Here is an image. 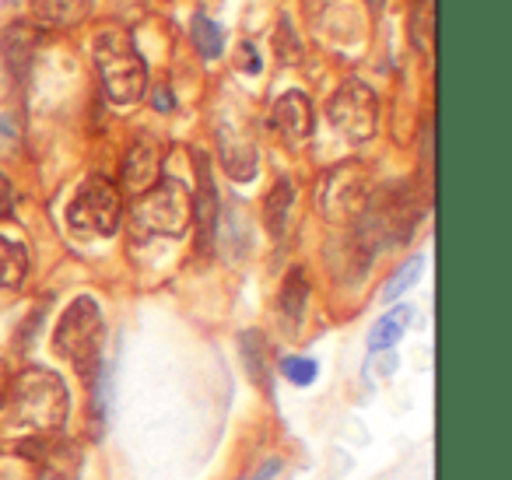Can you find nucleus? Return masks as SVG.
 <instances>
[{
  "instance_id": "nucleus-1",
  "label": "nucleus",
  "mask_w": 512,
  "mask_h": 480,
  "mask_svg": "<svg viewBox=\"0 0 512 480\" xmlns=\"http://www.w3.org/2000/svg\"><path fill=\"white\" fill-rule=\"evenodd\" d=\"M8 410V424L25 438H46L57 435L67 424L71 414V393L67 382L57 372L43 365L22 368L15 379L8 382L4 393V407Z\"/></svg>"
},
{
  "instance_id": "nucleus-2",
  "label": "nucleus",
  "mask_w": 512,
  "mask_h": 480,
  "mask_svg": "<svg viewBox=\"0 0 512 480\" xmlns=\"http://www.w3.org/2000/svg\"><path fill=\"white\" fill-rule=\"evenodd\" d=\"M53 351L92 386L102 372V351H106V316H102L99 298L78 295L57 319L53 330Z\"/></svg>"
},
{
  "instance_id": "nucleus-3",
  "label": "nucleus",
  "mask_w": 512,
  "mask_h": 480,
  "mask_svg": "<svg viewBox=\"0 0 512 480\" xmlns=\"http://www.w3.org/2000/svg\"><path fill=\"white\" fill-rule=\"evenodd\" d=\"M95 67L113 106H134L148 95V64L137 53L130 32L106 29L95 36Z\"/></svg>"
},
{
  "instance_id": "nucleus-4",
  "label": "nucleus",
  "mask_w": 512,
  "mask_h": 480,
  "mask_svg": "<svg viewBox=\"0 0 512 480\" xmlns=\"http://www.w3.org/2000/svg\"><path fill=\"white\" fill-rule=\"evenodd\" d=\"M134 225L148 235H165L179 239L193 225V204L190 190L179 179H158L134 200Z\"/></svg>"
},
{
  "instance_id": "nucleus-5",
  "label": "nucleus",
  "mask_w": 512,
  "mask_h": 480,
  "mask_svg": "<svg viewBox=\"0 0 512 480\" xmlns=\"http://www.w3.org/2000/svg\"><path fill=\"white\" fill-rule=\"evenodd\" d=\"M123 218V197L120 186L109 183L106 176H92L78 186L74 200L67 204V225L78 235H95V239H109L116 235Z\"/></svg>"
},
{
  "instance_id": "nucleus-6",
  "label": "nucleus",
  "mask_w": 512,
  "mask_h": 480,
  "mask_svg": "<svg viewBox=\"0 0 512 480\" xmlns=\"http://www.w3.org/2000/svg\"><path fill=\"white\" fill-rule=\"evenodd\" d=\"M327 120H330V127L341 137H348V141H355V144L372 141L379 127V95L358 78L344 81V85L330 95Z\"/></svg>"
},
{
  "instance_id": "nucleus-7",
  "label": "nucleus",
  "mask_w": 512,
  "mask_h": 480,
  "mask_svg": "<svg viewBox=\"0 0 512 480\" xmlns=\"http://www.w3.org/2000/svg\"><path fill=\"white\" fill-rule=\"evenodd\" d=\"M320 204H323V214L330 221H355L358 214L369 207V176L358 169L355 162L341 165L334 169L327 179H323V193H320Z\"/></svg>"
},
{
  "instance_id": "nucleus-8",
  "label": "nucleus",
  "mask_w": 512,
  "mask_h": 480,
  "mask_svg": "<svg viewBox=\"0 0 512 480\" xmlns=\"http://www.w3.org/2000/svg\"><path fill=\"white\" fill-rule=\"evenodd\" d=\"M193 165H197V193L190 197L193 225H197V249L207 256L214 249V242H218L221 200H218V183H214V172H211V158L197 151V155H193Z\"/></svg>"
},
{
  "instance_id": "nucleus-9",
  "label": "nucleus",
  "mask_w": 512,
  "mask_h": 480,
  "mask_svg": "<svg viewBox=\"0 0 512 480\" xmlns=\"http://www.w3.org/2000/svg\"><path fill=\"white\" fill-rule=\"evenodd\" d=\"M271 127L278 130V137L288 148H302V144L313 137V127H316V109H313V102H309V95L299 92V88L281 95L271 109Z\"/></svg>"
},
{
  "instance_id": "nucleus-10",
  "label": "nucleus",
  "mask_w": 512,
  "mask_h": 480,
  "mask_svg": "<svg viewBox=\"0 0 512 480\" xmlns=\"http://www.w3.org/2000/svg\"><path fill=\"white\" fill-rule=\"evenodd\" d=\"M158 179H162V148L151 134H137L134 144L127 148V158H123V190L137 197L148 186H155Z\"/></svg>"
},
{
  "instance_id": "nucleus-11",
  "label": "nucleus",
  "mask_w": 512,
  "mask_h": 480,
  "mask_svg": "<svg viewBox=\"0 0 512 480\" xmlns=\"http://www.w3.org/2000/svg\"><path fill=\"white\" fill-rule=\"evenodd\" d=\"M306 305H309V277L302 267H292L281 284V295H278V319L285 326V333H299L302 319H306Z\"/></svg>"
},
{
  "instance_id": "nucleus-12",
  "label": "nucleus",
  "mask_w": 512,
  "mask_h": 480,
  "mask_svg": "<svg viewBox=\"0 0 512 480\" xmlns=\"http://www.w3.org/2000/svg\"><path fill=\"white\" fill-rule=\"evenodd\" d=\"M92 0H32V18L43 29H74L88 22Z\"/></svg>"
},
{
  "instance_id": "nucleus-13",
  "label": "nucleus",
  "mask_w": 512,
  "mask_h": 480,
  "mask_svg": "<svg viewBox=\"0 0 512 480\" xmlns=\"http://www.w3.org/2000/svg\"><path fill=\"white\" fill-rule=\"evenodd\" d=\"M292 204H295V183L292 179H278L264 200V225H267V232H271V239H285Z\"/></svg>"
},
{
  "instance_id": "nucleus-14",
  "label": "nucleus",
  "mask_w": 512,
  "mask_h": 480,
  "mask_svg": "<svg viewBox=\"0 0 512 480\" xmlns=\"http://www.w3.org/2000/svg\"><path fill=\"white\" fill-rule=\"evenodd\" d=\"M29 277V249L11 235H0V291H18Z\"/></svg>"
},
{
  "instance_id": "nucleus-15",
  "label": "nucleus",
  "mask_w": 512,
  "mask_h": 480,
  "mask_svg": "<svg viewBox=\"0 0 512 480\" xmlns=\"http://www.w3.org/2000/svg\"><path fill=\"white\" fill-rule=\"evenodd\" d=\"M411 316H414L411 305H400V309H390L386 316H379L369 333V351L383 354V351H390L393 344H400V337H404L407 326H411Z\"/></svg>"
},
{
  "instance_id": "nucleus-16",
  "label": "nucleus",
  "mask_w": 512,
  "mask_h": 480,
  "mask_svg": "<svg viewBox=\"0 0 512 480\" xmlns=\"http://www.w3.org/2000/svg\"><path fill=\"white\" fill-rule=\"evenodd\" d=\"M221 148H225V169L232 179L249 183L256 176V148L249 141H228L221 137Z\"/></svg>"
},
{
  "instance_id": "nucleus-17",
  "label": "nucleus",
  "mask_w": 512,
  "mask_h": 480,
  "mask_svg": "<svg viewBox=\"0 0 512 480\" xmlns=\"http://www.w3.org/2000/svg\"><path fill=\"white\" fill-rule=\"evenodd\" d=\"M190 36H193V46H197V53L204 60H218L221 53H225V32H221V25L214 22V18H207V15L193 18Z\"/></svg>"
},
{
  "instance_id": "nucleus-18",
  "label": "nucleus",
  "mask_w": 512,
  "mask_h": 480,
  "mask_svg": "<svg viewBox=\"0 0 512 480\" xmlns=\"http://www.w3.org/2000/svg\"><path fill=\"white\" fill-rule=\"evenodd\" d=\"M242 358H246V365H249V375H253V382H260V386L271 393V375H267V354H264V337L256 330H246L242 333Z\"/></svg>"
},
{
  "instance_id": "nucleus-19",
  "label": "nucleus",
  "mask_w": 512,
  "mask_h": 480,
  "mask_svg": "<svg viewBox=\"0 0 512 480\" xmlns=\"http://www.w3.org/2000/svg\"><path fill=\"white\" fill-rule=\"evenodd\" d=\"M421 270H425V260L421 256H411V260H404L397 270H393V277L386 281V288H383V298L386 302H397L404 291H411L414 284H418V277H421Z\"/></svg>"
},
{
  "instance_id": "nucleus-20",
  "label": "nucleus",
  "mask_w": 512,
  "mask_h": 480,
  "mask_svg": "<svg viewBox=\"0 0 512 480\" xmlns=\"http://www.w3.org/2000/svg\"><path fill=\"white\" fill-rule=\"evenodd\" d=\"M281 372H285V379L295 382V386H309V382H316V375H320V365H316L313 358H302V354H288V358H281Z\"/></svg>"
},
{
  "instance_id": "nucleus-21",
  "label": "nucleus",
  "mask_w": 512,
  "mask_h": 480,
  "mask_svg": "<svg viewBox=\"0 0 512 480\" xmlns=\"http://www.w3.org/2000/svg\"><path fill=\"white\" fill-rule=\"evenodd\" d=\"M278 57H281V64H299L302 60V46H299V39H295V29L288 18L278 25Z\"/></svg>"
},
{
  "instance_id": "nucleus-22",
  "label": "nucleus",
  "mask_w": 512,
  "mask_h": 480,
  "mask_svg": "<svg viewBox=\"0 0 512 480\" xmlns=\"http://www.w3.org/2000/svg\"><path fill=\"white\" fill-rule=\"evenodd\" d=\"M22 144V123L15 113H0V158L11 155V151Z\"/></svg>"
},
{
  "instance_id": "nucleus-23",
  "label": "nucleus",
  "mask_w": 512,
  "mask_h": 480,
  "mask_svg": "<svg viewBox=\"0 0 512 480\" xmlns=\"http://www.w3.org/2000/svg\"><path fill=\"white\" fill-rule=\"evenodd\" d=\"M235 67H239L242 74H260V53H256L253 43H239V53H235Z\"/></svg>"
},
{
  "instance_id": "nucleus-24",
  "label": "nucleus",
  "mask_w": 512,
  "mask_h": 480,
  "mask_svg": "<svg viewBox=\"0 0 512 480\" xmlns=\"http://www.w3.org/2000/svg\"><path fill=\"white\" fill-rule=\"evenodd\" d=\"M8 218H15V186L0 172V221H8Z\"/></svg>"
},
{
  "instance_id": "nucleus-25",
  "label": "nucleus",
  "mask_w": 512,
  "mask_h": 480,
  "mask_svg": "<svg viewBox=\"0 0 512 480\" xmlns=\"http://www.w3.org/2000/svg\"><path fill=\"white\" fill-rule=\"evenodd\" d=\"M278 473H281V459H278V456H271L264 466H260V470L249 473L246 480H274V477H278Z\"/></svg>"
},
{
  "instance_id": "nucleus-26",
  "label": "nucleus",
  "mask_w": 512,
  "mask_h": 480,
  "mask_svg": "<svg viewBox=\"0 0 512 480\" xmlns=\"http://www.w3.org/2000/svg\"><path fill=\"white\" fill-rule=\"evenodd\" d=\"M151 99H155V106L162 109V113H169V109H176V102H172V95H169V88H165V85H158L155 92H151Z\"/></svg>"
},
{
  "instance_id": "nucleus-27",
  "label": "nucleus",
  "mask_w": 512,
  "mask_h": 480,
  "mask_svg": "<svg viewBox=\"0 0 512 480\" xmlns=\"http://www.w3.org/2000/svg\"><path fill=\"white\" fill-rule=\"evenodd\" d=\"M4 393H8V368L0 361V407H4Z\"/></svg>"
},
{
  "instance_id": "nucleus-28",
  "label": "nucleus",
  "mask_w": 512,
  "mask_h": 480,
  "mask_svg": "<svg viewBox=\"0 0 512 480\" xmlns=\"http://www.w3.org/2000/svg\"><path fill=\"white\" fill-rule=\"evenodd\" d=\"M8 4H11V8H18V4H22V0H8Z\"/></svg>"
}]
</instances>
